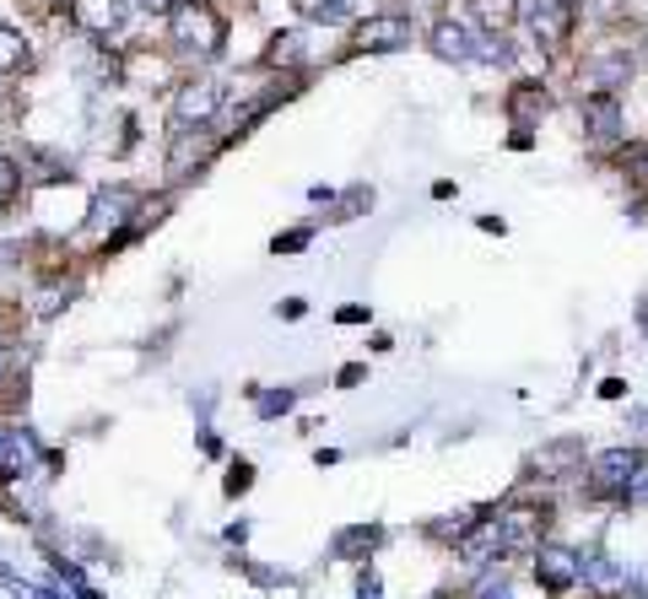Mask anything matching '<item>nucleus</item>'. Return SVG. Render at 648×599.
<instances>
[{"label":"nucleus","mask_w":648,"mask_h":599,"mask_svg":"<svg viewBox=\"0 0 648 599\" xmlns=\"http://www.w3.org/2000/svg\"><path fill=\"white\" fill-rule=\"evenodd\" d=\"M173 38H178L184 49L211 54V49L222 43V16H216L205 0H184V5L173 11Z\"/></svg>","instance_id":"1"},{"label":"nucleus","mask_w":648,"mask_h":599,"mask_svg":"<svg viewBox=\"0 0 648 599\" xmlns=\"http://www.w3.org/2000/svg\"><path fill=\"white\" fill-rule=\"evenodd\" d=\"M546 524H551V508H546V502H540V508H508V513H497L502 551H535L540 535H546Z\"/></svg>","instance_id":"2"},{"label":"nucleus","mask_w":648,"mask_h":599,"mask_svg":"<svg viewBox=\"0 0 648 599\" xmlns=\"http://www.w3.org/2000/svg\"><path fill=\"white\" fill-rule=\"evenodd\" d=\"M638 464H644L638 449H606L595 459V470H589V491H595V497H622Z\"/></svg>","instance_id":"3"},{"label":"nucleus","mask_w":648,"mask_h":599,"mask_svg":"<svg viewBox=\"0 0 648 599\" xmlns=\"http://www.w3.org/2000/svg\"><path fill=\"white\" fill-rule=\"evenodd\" d=\"M216 103H222V87H216V82H184L178 98H173V130L205 125V120L216 114Z\"/></svg>","instance_id":"4"},{"label":"nucleus","mask_w":648,"mask_h":599,"mask_svg":"<svg viewBox=\"0 0 648 599\" xmlns=\"http://www.w3.org/2000/svg\"><path fill=\"white\" fill-rule=\"evenodd\" d=\"M406 43H411V16H400V11L367 16V22L357 27V49H367V54H378V49H406Z\"/></svg>","instance_id":"5"},{"label":"nucleus","mask_w":648,"mask_h":599,"mask_svg":"<svg viewBox=\"0 0 648 599\" xmlns=\"http://www.w3.org/2000/svg\"><path fill=\"white\" fill-rule=\"evenodd\" d=\"M535 584H540L546 595H568V589L578 584V557L562 551V546H546V551L535 557Z\"/></svg>","instance_id":"6"},{"label":"nucleus","mask_w":648,"mask_h":599,"mask_svg":"<svg viewBox=\"0 0 648 599\" xmlns=\"http://www.w3.org/2000/svg\"><path fill=\"white\" fill-rule=\"evenodd\" d=\"M573 22H578L573 0H540V5L529 11V33H535L540 43H568V38H573Z\"/></svg>","instance_id":"7"},{"label":"nucleus","mask_w":648,"mask_h":599,"mask_svg":"<svg viewBox=\"0 0 648 599\" xmlns=\"http://www.w3.org/2000/svg\"><path fill=\"white\" fill-rule=\"evenodd\" d=\"M71 22H76L82 33L109 38V33H120V22H125V0H71Z\"/></svg>","instance_id":"8"},{"label":"nucleus","mask_w":648,"mask_h":599,"mask_svg":"<svg viewBox=\"0 0 648 599\" xmlns=\"http://www.w3.org/2000/svg\"><path fill=\"white\" fill-rule=\"evenodd\" d=\"M578 578L595 589L600 599H616L627 589V573L611 562V557H600V551H589V557H578Z\"/></svg>","instance_id":"9"},{"label":"nucleus","mask_w":648,"mask_h":599,"mask_svg":"<svg viewBox=\"0 0 648 599\" xmlns=\"http://www.w3.org/2000/svg\"><path fill=\"white\" fill-rule=\"evenodd\" d=\"M427 43H433V54H438V60H471V54H476L471 27H465V22H454V16H444V22L433 27V38H427Z\"/></svg>","instance_id":"10"},{"label":"nucleus","mask_w":648,"mask_h":599,"mask_svg":"<svg viewBox=\"0 0 648 599\" xmlns=\"http://www.w3.org/2000/svg\"><path fill=\"white\" fill-rule=\"evenodd\" d=\"M584 125H589L595 141H611V136L622 130V109H616V98H611V92H589V98H584Z\"/></svg>","instance_id":"11"},{"label":"nucleus","mask_w":648,"mask_h":599,"mask_svg":"<svg viewBox=\"0 0 648 599\" xmlns=\"http://www.w3.org/2000/svg\"><path fill=\"white\" fill-rule=\"evenodd\" d=\"M502 551V529H497V519H476L465 535H460V557L465 562H491Z\"/></svg>","instance_id":"12"},{"label":"nucleus","mask_w":648,"mask_h":599,"mask_svg":"<svg viewBox=\"0 0 648 599\" xmlns=\"http://www.w3.org/2000/svg\"><path fill=\"white\" fill-rule=\"evenodd\" d=\"M27 464H33V438H27V433L0 427V481H16Z\"/></svg>","instance_id":"13"},{"label":"nucleus","mask_w":648,"mask_h":599,"mask_svg":"<svg viewBox=\"0 0 648 599\" xmlns=\"http://www.w3.org/2000/svg\"><path fill=\"white\" fill-rule=\"evenodd\" d=\"M535 114H546V87L540 82H519L513 98H508V120L513 125H529Z\"/></svg>","instance_id":"14"},{"label":"nucleus","mask_w":648,"mask_h":599,"mask_svg":"<svg viewBox=\"0 0 648 599\" xmlns=\"http://www.w3.org/2000/svg\"><path fill=\"white\" fill-rule=\"evenodd\" d=\"M125 205H136L130 189H109V195H98V205H92V233L120 227V222H125Z\"/></svg>","instance_id":"15"},{"label":"nucleus","mask_w":648,"mask_h":599,"mask_svg":"<svg viewBox=\"0 0 648 599\" xmlns=\"http://www.w3.org/2000/svg\"><path fill=\"white\" fill-rule=\"evenodd\" d=\"M471 11L482 16L486 33H502V27L519 16V0H471Z\"/></svg>","instance_id":"16"},{"label":"nucleus","mask_w":648,"mask_h":599,"mask_svg":"<svg viewBox=\"0 0 648 599\" xmlns=\"http://www.w3.org/2000/svg\"><path fill=\"white\" fill-rule=\"evenodd\" d=\"M22 60H27V38H22L16 27H5V22H0V76H5V71H16Z\"/></svg>","instance_id":"17"},{"label":"nucleus","mask_w":648,"mask_h":599,"mask_svg":"<svg viewBox=\"0 0 648 599\" xmlns=\"http://www.w3.org/2000/svg\"><path fill=\"white\" fill-rule=\"evenodd\" d=\"M589 76H595L600 87H616V82H627V76H633V65H627V54H611V60H595V65H589Z\"/></svg>","instance_id":"18"},{"label":"nucleus","mask_w":648,"mask_h":599,"mask_svg":"<svg viewBox=\"0 0 648 599\" xmlns=\"http://www.w3.org/2000/svg\"><path fill=\"white\" fill-rule=\"evenodd\" d=\"M292 5L314 22H346V0H292Z\"/></svg>","instance_id":"19"},{"label":"nucleus","mask_w":648,"mask_h":599,"mask_svg":"<svg viewBox=\"0 0 648 599\" xmlns=\"http://www.w3.org/2000/svg\"><path fill=\"white\" fill-rule=\"evenodd\" d=\"M378 546V529H346V535H335V551L340 557H357V551H373Z\"/></svg>","instance_id":"20"},{"label":"nucleus","mask_w":648,"mask_h":599,"mask_svg":"<svg viewBox=\"0 0 648 599\" xmlns=\"http://www.w3.org/2000/svg\"><path fill=\"white\" fill-rule=\"evenodd\" d=\"M568 459H578V444H551V449H540L535 464H540L546 475H562V464H568Z\"/></svg>","instance_id":"21"},{"label":"nucleus","mask_w":648,"mask_h":599,"mask_svg":"<svg viewBox=\"0 0 648 599\" xmlns=\"http://www.w3.org/2000/svg\"><path fill=\"white\" fill-rule=\"evenodd\" d=\"M622 502H627V508H644V502H648V459L638 464V470H633V481H627Z\"/></svg>","instance_id":"22"},{"label":"nucleus","mask_w":648,"mask_h":599,"mask_svg":"<svg viewBox=\"0 0 648 599\" xmlns=\"http://www.w3.org/2000/svg\"><path fill=\"white\" fill-rule=\"evenodd\" d=\"M16 184H22V173H16V167L0 157V200H5V195H16Z\"/></svg>","instance_id":"23"},{"label":"nucleus","mask_w":648,"mask_h":599,"mask_svg":"<svg viewBox=\"0 0 648 599\" xmlns=\"http://www.w3.org/2000/svg\"><path fill=\"white\" fill-rule=\"evenodd\" d=\"M476 599H513V589H508L502 578H486L482 589H476Z\"/></svg>","instance_id":"24"},{"label":"nucleus","mask_w":648,"mask_h":599,"mask_svg":"<svg viewBox=\"0 0 648 599\" xmlns=\"http://www.w3.org/2000/svg\"><path fill=\"white\" fill-rule=\"evenodd\" d=\"M476 54H482V60H508V43H502V38H497V43L482 38V43H476Z\"/></svg>","instance_id":"25"},{"label":"nucleus","mask_w":648,"mask_h":599,"mask_svg":"<svg viewBox=\"0 0 648 599\" xmlns=\"http://www.w3.org/2000/svg\"><path fill=\"white\" fill-rule=\"evenodd\" d=\"M271 60H298V38H292V33H282V43L271 49Z\"/></svg>","instance_id":"26"},{"label":"nucleus","mask_w":648,"mask_h":599,"mask_svg":"<svg viewBox=\"0 0 648 599\" xmlns=\"http://www.w3.org/2000/svg\"><path fill=\"white\" fill-rule=\"evenodd\" d=\"M287 405H292V395H265V400H260L265 416H276V411H287Z\"/></svg>","instance_id":"27"},{"label":"nucleus","mask_w":648,"mask_h":599,"mask_svg":"<svg viewBox=\"0 0 648 599\" xmlns=\"http://www.w3.org/2000/svg\"><path fill=\"white\" fill-rule=\"evenodd\" d=\"M136 5H141V11H167V16H173L184 0H136Z\"/></svg>","instance_id":"28"},{"label":"nucleus","mask_w":648,"mask_h":599,"mask_svg":"<svg viewBox=\"0 0 648 599\" xmlns=\"http://www.w3.org/2000/svg\"><path fill=\"white\" fill-rule=\"evenodd\" d=\"M357 599H378V578H373V573H362V584H357Z\"/></svg>","instance_id":"29"},{"label":"nucleus","mask_w":648,"mask_h":599,"mask_svg":"<svg viewBox=\"0 0 648 599\" xmlns=\"http://www.w3.org/2000/svg\"><path fill=\"white\" fill-rule=\"evenodd\" d=\"M244 486H249V464H238V470L227 475V491H244Z\"/></svg>","instance_id":"30"},{"label":"nucleus","mask_w":648,"mask_h":599,"mask_svg":"<svg viewBox=\"0 0 648 599\" xmlns=\"http://www.w3.org/2000/svg\"><path fill=\"white\" fill-rule=\"evenodd\" d=\"M638 329H644V335H648V302H644V308H638Z\"/></svg>","instance_id":"31"}]
</instances>
